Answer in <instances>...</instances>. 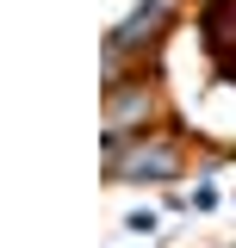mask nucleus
Instances as JSON below:
<instances>
[{
    "mask_svg": "<svg viewBox=\"0 0 236 248\" xmlns=\"http://www.w3.org/2000/svg\"><path fill=\"white\" fill-rule=\"evenodd\" d=\"M168 13H174V0H143L137 13H131V19H124V25L106 37V62L118 68V56H124L131 44H155V37L168 31Z\"/></svg>",
    "mask_w": 236,
    "mask_h": 248,
    "instance_id": "f257e3e1",
    "label": "nucleus"
},
{
    "mask_svg": "<svg viewBox=\"0 0 236 248\" xmlns=\"http://www.w3.org/2000/svg\"><path fill=\"white\" fill-rule=\"evenodd\" d=\"M124 223H131L137 236H155V211H131V217H124Z\"/></svg>",
    "mask_w": 236,
    "mask_h": 248,
    "instance_id": "20e7f679",
    "label": "nucleus"
},
{
    "mask_svg": "<svg viewBox=\"0 0 236 248\" xmlns=\"http://www.w3.org/2000/svg\"><path fill=\"white\" fill-rule=\"evenodd\" d=\"M180 174V149L174 143H137L131 155L112 161V180H168Z\"/></svg>",
    "mask_w": 236,
    "mask_h": 248,
    "instance_id": "f03ea898",
    "label": "nucleus"
},
{
    "mask_svg": "<svg viewBox=\"0 0 236 248\" xmlns=\"http://www.w3.org/2000/svg\"><path fill=\"white\" fill-rule=\"evenodd\" d=\"M230 37H236V0H218V6L205 13V44H211V50H224Z\"/></svg>",
    "mask_w": 236,
    "mask_h": 248,
    "instance_id": "7ed1b4c3",
    "label": "nucleus"
}]
</instances>
